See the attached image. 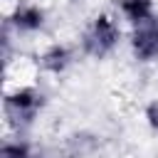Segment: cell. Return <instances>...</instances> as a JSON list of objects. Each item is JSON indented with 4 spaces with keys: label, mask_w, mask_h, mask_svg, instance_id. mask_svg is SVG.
<instances>
[{
    "label": "cell",
    "mask_w": 158,
    "mask_h": 158,
    "mask_svg": "<svg viewBox=\"0 0 158 158\" xmlns=\"http://www.w3.org/2000/svg\"><path fill=\"white\" fill-rule=\"evenodd\" d=\"M118 40H121V27L116 25V20L109 12H99L81 35V49L89 57L101 59L116 49Z\"/></svg>",
    "instance_id": "cell-1"
},
{
    "label": "cell",
    "mask_w": 158,
    "mask_h": 158,
    "mask_svg": "<svg viewBox=\"0 0 158 158\" xmlns=\"http://www.w3.org/2000/svg\"><path fill=\"white\" fill-rule=\"evenodd\" d=\"M42 104H44L42 91H37L35 86H17V89L5 94V101H2L5 118H7L10 126L22 128V126L35 121V116L42 109Z\"/></svg>",
    "instance_id": "cell-2"
},
{
    "label": "cell",
    "mask_w": 158,
    "mask_h": 158,
    "mask_svg": "<svg viewBox=\"0 0 158 158\" xmlns=\"http://www.w3.org/2000/svg\"><path fill=\"white\" fill-rule=\"evenodd\" d=\"M44 20H47V15H44V10L40 5H35V2H17L12 15L7 17V25H12L17 32L32 35V32H40L44 27Z\"/></svg>",
    "instance_id": "cell-3"
},
{
    "label": "cell",
    "mask_w": 158,
    "mask_h": 158,
    "mask_svg": "<svg viewBox=\"0 0 158 158\" xmlns=\"http://www.w3.org/2000/svg\"><path fill=\"white\" fill-rule=\"evenodd\" d=\"M131 52L138 62H153L158 59V32L151 27V22L136 25L131 32Z\"/></svg>",
    "instance_id": "cell-4"
},
{
    "label": "cell",
    "mask_w": 158,
    "mask_h": 158,
    "mask_svg": "<svg viewBox=\"0 0 158 158\" xmlns=\"http://www.w3.org/2000/svg\"><path fill=\"white\" fill-rule=\"evenodd\" d=\"M72 59H74L72 49H69L67 44H62V42H54V44H49V47L40 54V67H42L44 72H49V74H64V72L69 69Z\"/></svg>",
    "instance_id": "cell-5"
},
{
    "label": "cell",
    "mask_w": 158,
    "mask_h": 158,
    "mask_svg": "<svg viewBox=\"0 0 158 158\" xmlns=\"http://www.w3.org/2000/svg\"><path fill=\"white\" fill-rule=\"evenodd\" d=\"M121 15L136 27V25H143L148 22L156 12H153V0H116Z\"/></svg>",
    "instance_id": "cell-6"
},
{
    "label": "cell",
    "mask_w": 158,
    "mask_h": 158,
    "mask_svg": "<svg viewBox=\"0 0 158 158\" xmlns=\"http://www.w3.org/2000/svg\"><path fill=\"white\" fill-rule=\"evenodd\" d=\"M0 158H32V148L22 138H7L0 148Z\"/></svg>",
    "instance_id": "cell-7"
},
{
    "label": "cell",
    "mask_w": 158,
    "mask_h": 158,
    "mask_svg": "<svg viewBox=\"0 0 158 158\" xmlns=\"http://www.w3.org/2000/svg\"><path fill=\"white\" fill-rule=\"evenodd\" d=\"M143 116H146V123H148L153 131H158V99H151V101L146 104Z\"/></svg>",
    "instance_id": "cell-8"
},
{
    "label": "cell",
    "mask_w": 158,
    "mask_h": 158,
    "mask_svg": "<svg viewBox=\"0 0 158 158\" xmlns=\"http://www.w3.org/2000/svg\"><path fill=\"white\" fill-rule=\"evenodd\" d=\"M148 22H151V27H153V30H156V32H158V12H156V15H153V17H151V20H148Z\"/></svg>",
    "instance_id": "cell-9"
},
{
    "label": "cell",
    "mask_w": 158,
    "mask_h": 158,
    "mask_svg": "<svg viewBox=\"0 0 158 158\" xmlns=\"http://www.w3.org/2000/svg\"><path fill=\"white\" fill-rule=\"evenodd\" d=\"M32 158H42V156H32Z\"/></svg>",
    "instance_id": "cell-10"
}]
</instances>
